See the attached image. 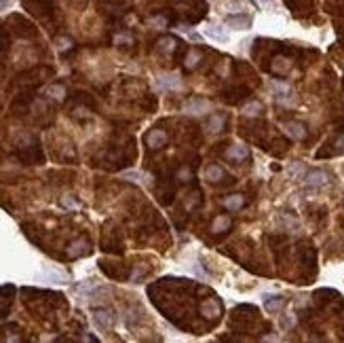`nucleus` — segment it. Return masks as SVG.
Masks as SVG:
<instances>
[{
	"label": "nucleus",
	"instance_id": "1a4fd4ad",
	"mask_svg": "<svg viewBox=\"0 0 344 343\" xmlns=\"http://www.w3.org/2000/svg\"><path fill=\"white\" fill-rule=\"evenodd\" d=\"M11 294H13V288L11 286H7V288H0V318L7 313V310H9V305H11Z\"/></svg>",
	"mask_w": 344,
	"mask_h": 343
},
{
	"label": "nucleus",
	"instance_id": "6e6552de",
	"mask_svg": "<svg viewBox=\"0 0 344 343\" xmlns=\"http://www.w3.org/2000/svg\"><path fill=\"white\" fill-rule=\"evenodd\" d=\"M205 178L209 180V182H222V180L226 178V172L220 165H209L205 170Z\"/></svg>",
	"mask_w": 344,
	"mask_h": 343
},
{
	"label": "nucleus",
	"instance_id": "20e7f679",
	"mask_svg": "<svg viewBox=\"0 0 344 343\" xmlns=\"http://www.w3.org/2000/svg\"><path fill=\"white\" fill-rule=\"evenodd\" d=\"M249 157V150L247 147H241V144H235V147H230L228 150H226V159L228 161H245Z\"/></svg>",
	"mask_w": 344,
	"mask_h": 343
},
{
	"label": "nucleus",
	"instance_id": "9d476101",
	"mask_svg": "<svg viewBox=\"0 0 344 343\" xmlns=\"http://www.w3.org/2000/svg\"><path fill=\"white\" fill-rule=\"evenodd\" d=\"M230 216H226V214H220L218 218L213 220V225H211V231L213 233H224V231H228L230 229Z\"/></svg>",
	"mask_w": 344,
	"mask_h": 343
},
{
	"label": "nucleus",
	"instance_id": "2eb2a0df",
	"mask_svg": "<svg viewBox=\"0 0 344 343\" xmlns=\"http://www.w3.org/2000/svg\"><path fill=\"white\" fill-rule=\"evenodd\" d=\"M287 131H289V136H294V138H304L306 136V127L302 125V123H287Z\"/></svg>",
	"mask_w": 344,
	"mask_h": 343
},
{
	"label": "nucleus",
	"instance_id": "6ab92c4d",
	"mask_svg": "<svg viewBox=\"0 0 344 343\" xmlns=\"http://www.w3.org/2000/svg\"><path fill=\"white\" fill-rule=\"evenodd\" d=\"M260 110H262V106H260L258 102H254V104H249V106H245V114H249V117H255Z\"/></svg>",
	"mask_w": 344,
	"mask_h": 343
},
{
	"label": "nucleus",
	"instance_id": "dca6fc26",
	"mask_svg": "<svg viewBox=\"0 0 344 343\" xmlns=\"http://www.w3.org/2000/svg\"><path fill=\"white\" fill-rule=\"evenodd\" d=\"M266 310H270V311H275L279 310V307H283V299L281 296H266Z\"/></svg>",
	"mask_w": 344,
	"mask_h": 343
},
{
	"label": "nucleus",
	"instance_id": "7ed1b4c3",
	"mask_svg": "<svg viewBox=\"0 0 344 343\" xmlns=\"http://www.w3.org/2000/svg\"><path fill=\"white\" fill-rule=\"evenodd\" d=\"M304 182L308 184V187H323V184H328V174L321 172V170L308 172L304 176Z\"/></svg>",
	"mask_w": 344,
	"mask_h": 343
},
{
	"label": "nucleus",
	"instance_id": "f8f14e48",
	"mask_svg": "<svg viewBox=\"0 0 344 343\" xmlns=\"http://www.w3.org/2000/svg\"><path fill=\"white\" fill-rule=\"evenodd\" d=\"M89 252V244L85 240H78V242H72L70 244V257L76 259V257H83V254Z\"/></svg>",
	"mask_w": 344,
	"mask_h": 343
},
{
	"label": "nucleus",
	"instance_id": "f257e3e1",
	"mask_svg": "<svg viewBox=\"0 0 344 343\" xmlns=\"http://www.w3.org/2000/svg\"><path fill=\"white\" fill-rule=\"evenodd\" d=\"M167 144V131L165 130H150V133L146 136V147L150 150H159Z\"/></svg>",
	"mask_w": 344,
	"mask_h": 343
},
{
	"label": "nucleus",
	"instance_id": "39448f33",
	"mask_svg": "<svg viewBox=\"0 0 344 343\" xmlns=\"http://www.w3.org/2000/svg\"><path fill=\"white\" fill-rule=\"evenodd\" d=\"M226 24L230 28H235V30H247L252 19H249L247 15H228L226 17Z\"/></svg>",
	"mask_w": 344,
	"mask_h": 343
},
{
	"label": "nucleus",
	"instance_id": "4468645a",
	"mask_svg": "<svg viewBox=\"0 0 344 343\" xmlns=\"http://www.w3.org/2000/svg\"><path fill=\"white\" fill-rule=\"evenodd\" d=\"M186 64L184 66L188 68V70H192V68H196V64L201 62V51H196V49H192L188 55H186V60H184Z\"/></svg>",
	"mask_w": 344,
	"mask_h": 343
},
{
	"label": "nucleus",
	"instance_id": "f03ea898",
	"mask_svg": "<svg viewBox=\"0 0 344 343\" xmlns=\"http://www.w3.org/2000/svg\"><path fill=\"white\" fill-rule=\"evenodd\" d=\"M93 320H95V324H97L100 328H110V327L114 324V311L100 307V310L93 311Z\"/></svg>",
	"mask_w": 344,
	"mask_h": 343
},
{
	"label": "nucleus",
	"instance_id": "423d86ee",
	"mask_svg": "<svg viewBox=\"0 0 344 343\" xmlns=\"http://www.w3.org/2000/svg\"><path fill=\"white\" fill-rule=\"evenodd\" d=\"M209 110V102L207 100H201V98H194L186 104V113H192V114H201V113H207Z\"/></svg>",
	"mask_w": 344,
	"mask_h": 343
},
{
	"label": "nucleus",
	"instance_id": "ddd939ff",
	"mask_svg": "<svg viewBox=\"0 0 344 343\" xmlns=\"http://www.w3.org/2000/svg\"><path fill=\"white\" fill-rule=\"evenodd\" d=\"M224 123H226V119L222 117V114H213V117L209 119L207 127H209V131H222L224 130Z\"/></svg>",
	"mask_w": 344,
	"mask_h": 343
},
{
	"label": "nucleus",
	"instance_id": "0eeeda50",
	"mask_svg": "<svg viewBox=\"0 0 344 343\" xmlns=\"http://www.w3.org/2000/svg\"><path fill=\"white\" fill-rule=\"evenodd\" d=\"M156 49H159L163 55H171L173 51L178 49V40L173 38V36H165L163 40H159V47H156Z\"/></svg>",
	"mask_w": 344,
	"mask_h": 343
},
{
	"label": "nucleus",
	"instance_id": "f3484780",
	"mask_svg": "<svg viewBox=\"0 0 344 343\" xmlns=\"http://www.w3.org/2000/svg\"><path fill=\"white\" fill-rule=\"evenodd\" d=\"M159 87H179V79L178 77H161L159 79Z\"/></svg>",
	"mask_w": 344,
	"mask_h": 343
},
{
	"label": "nucleus",
	"instance_id": "9b49d317",
	"mask_svg": "<svg viewBox=\"0 0 344 343\" xmlns=\"http://www.w3.org/2000/svg\"><path fill=\"white\" fill-rule=\"evenodd\" d=\"M243 206H245V197L243 195H230V197H226L224 199V208L226 210H230V212L241 210Z\"/></svg>",
	"mask_w": 344,
	"mask_h": 343
},
{
	"label": "nucleus",
	"instance_id": "a211bd4d",
	"mask_svg": "<svg viewBox=\"0 0 344 343\" xmlns=\"http://www.w3.org/2000/svg\"><path fill=\"white\" fill-rule=\"evenodd\" d=\"M46 94H49L51 98H55V100H61V98L66 96V89H63L61 85H55V87H51V89L46 91Z\"/></svg>",
	"mask_w": 344,
	"mask_h": 343
}]
</instances>
